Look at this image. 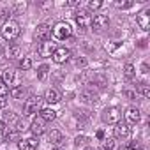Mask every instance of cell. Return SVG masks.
<instances>
[{
    "instance_id": "10",
    "label": "cell",
    "mask_w": 150,
    "mask_h": 150,
    "mask_svg": "<svg viewBox=\"0 0 150 150\" xmlns=\"http://www.w3.org/2000/svg\"><path fill=\"white\" fill-rule=\"evenodd\" d=\"M51 58H53L55 64H65V62L71 58V51H69L67 48H57L55 53L51 55Z\"/></svg>"
},
{
    "instance_id": "20",
    "label": "cell",
    "mask_w": 150,
    "mask_h": 150,
    "mask_svg": "<svg viewBox=\"0 0 150 150\" xmlns=\"http://www.w3.org/2000/svg\"><path fill=\"white\" fill-rule=\"evenodd\" d=\"M9 96H11L13 99H21V97L25 96L23 85H20V87H16V88H11V90H9Z\"/></svg>"
},
{
    "instance_id": "16",
    "label": "cell",
    "mask_w": 150,
    "mask_h": 150,
    "mask_svg": "<svg viewBox=\"0 0 150 150\" xmlns=\"http://www.w3.org/2000/svg\"><path fill=\"white\" fill-rule=\"evenodd\" d=\"M44 101H46L48 104H57V103L62 101V94H60L57 88H50V90L46 92V96H44Z\"/></svg>"
},
{
    "instance_id": "26",
    "label": "cell",
    "mask_w": 150,
    "mask_h": 150,
    "mask_svg": "<svg viewBox=\"0 0 150 150\" xmlns=\"http://www.w3.org/2000/svg\"><path fill=\"white\" fill-rule=\"evenodd\" d=\"M9 14H11V11L9 9H0V21H9Z\"/></svg>"
},
{
    "instance_id": "36",
    "label": "cell",
    "mask_w": 150,
    "mask_h": 150,
    "mask_svg": "<svg viewBox=\"0 0 150 150\" xmlns=\"http://www.w3.org/2000/svg\"><path fill=\"white\" fill-rule=\"evenodd\" d=\"M141 69H143V71H141L143 74H145V72H148V65H146V64H143V67H141Z\"/></svg>"
},
{
    "instance_id": "31",
    "label": "cell",
    "mask_w": 150,
    "mask_h": 150,
    "mask_svg": "<svg viewBox=\"0 0 150 150\" xmlns=\"http://www.w3.org/2000/svg\"><path fill=\"white\" fill-rule=\"evenodd\" d=\"M85 141H87V138H85V136H76V139H74V145L80 146V145H83Z\"/></svg>"
},
{
    "instance_id": "21",
    "label": "cell",
    "mask_w": 150,
    "mask_h": 150,
    "mask_svg": "<svg viewBox=\"0 0 150 150\" xmlns=\"http://www.w3.org/2000/svg\"><path fill=\"white\" fill-rule=\"evenodd\" d=\"M32 64H34V62H32V57H23V58L20 60V69H21V71H28V69L32 67Z\"/></svg>"
},
{
    "instance_id": "8",
    "label": "cell",
    "mask_w": 150,
    "mask_h": 150,
    "mask_svg": "<svg viewBox=\"0 0 150 150\" xmlns=\"http://www.w3.org/2000/svg\"><path fill=\"white\" fill-rule=\"evenodd\" d=\"M55 50H57L55 42H51V41H44V42H41V44H39L37 53H39V57L48 58V57H51V55L55 53Z\"/></svg>"
},
{
    "instance_id": "24",
    "label": "cell",
    "mask_w": 150,
    "mask_h": 150,
    "mask_svg": "<svg viewBox=\"0 0 150 150\" xmlns=\"http://www.w3.org/2000/svg\"><path fill=\"white\" fill-rule=\"evenodd\" d=\"M138 92L143 96V97H150V87L146 83H139L138 85Z\"/></svg>"
},
{
    "instance_id": "32",
    "label": "cell",
    "mask_w": 150,
    "mask_h": 150,
    "mask_svg": "<svg viewBox=\"0 0 150 150\" xmlns=\"http://www.w3.org/2000/svg\"><path fill=\"white\" fill-rule=\"evenodd\" d=\"M7 106V97H0V110H4Z\"/></svg>"
},
{
    "instance_id": "5",
    "label": "cell",
    "mask_w": 150,
    "mask_h": 150,
    "mask_svg": "<svg viewBox=\"0 0 150 150\" xmlns=\"http://www.w3.org/2000/svg\"><path fill=\"white\" fill-rule=\"evenodd\" d=\"M103 120H104L106 124H118V122L122 120V111H120V108H117V106L106 108L104 113H103Z\"/></svg>"
},
{
    "instance_id": "13",
    "label": "cell",
    "mask_w": 150,
    "mask_h": 150,
    "mask_svg": "<svg viewBox=\"0 0 150 150\" xmlns=\"http://www.w3.org/2000/svg\"><path fill=\"white\" fill-rule=\"evenodd\" d=\"M115 138H122V139H125V138H129L131 136V127L127 125V124H122V122H118V124H115Z\"/></svg>"
},
{
    "instance_id": "17",
    "label": "cell",
    "mask_w": 150,
    "mask_h": 150,
    "mask_svg": "<svg viewBox=\"0 0 150 150\" xmlns=\"http://www.w3.org/2000/svg\"><path fill=\"white\" fill-rule=\"evenodd\" d=\"M44 125H46V122H44V120H41L39 117H35V118L32 120L30 131H32V132H34L35 136H41V134H42V132L46 131V127H44Z\"/></svg>"
},
{
    "instance_id": "2",
    "label": "cell",
    "mask_w": 150,
    "mask_h": 150,
    "mask_svg": "<svg viewBox=\"0 0 150 150\" xmlns=\"http://www.w3.org/2000/svg\"><path fill=\"white\" fill-rule=\"evenodd\" d=\"M0 80H2V83L11 90V88H16L21 85V80H20V74L18 71L14 69H4L2 71V76H0Z\"/></svg>"
},
{
    "instance_id": "37",
    "label": "cell",
    "mask_w": 150,
    "mask_h": 150,
    "mask_svg": "<svg viewBox=\"0 0 150 150\" xmlns=\"http://www.w3.org/2000/svg\"><path fill=\"white\" fill-rule=\"evenodd\" d=\"M118 150H136V148H132V146H120Z\"/></svg>"
},
{
    "instance_id": "6",
    "label": "cell",
    "mask_w": 150,
    "mask_h": 150,
    "mask_svg": "<svg viewBox=\"0 0 150 150\" xmlns=\"http://www.w3.org/2000/svg\"><path fill=\"white\" fill-rule=\"evenodd\" d=\"M76 23H78V27H80L81 30H87V28L92 25V16H90V13L80 9V11L76 13Z\"/></svg>"
},
{
    "instance_id": "30",
    "label": "cell",
    "mask_w": 150,
    "mask_h": 150,
    "mask_svg": "<svg viewBox=\"0 0 150 150\" xmlns=\"http://www.w3.org/2000/svg\"><path fill=\"white\" fill-rule=\"evenodd\" d=\"M104 150H115V139H106Z\"/></svg>"
},
{
    "instance_id": "35",
    "label": "cell",
    "mask_w": 150,
    "mask_h": 150,
    "mask_svg": "<svg viewBox=\"0 0 150 150\" xmlns=\"http://www.w3.org/2000/svg\"><path fill=\"white\" fill-rule=\"evenodd\" d=\"M76 65H85V60H83V58H81V60L78 58V60H76Z\"/></svg>"
},
{
    "instance_id": "34",
    "label": "cell",
    "mask_w": 150,
    "mask_h": 150,
    "mask_svg": "<svg viewBox=\"0 0 150 150\" xmlns=\"http://www.w3.org/2000/svg\"><path fill=\"white\" fill-rule=\"evenodd\" d=\"M97 138L103 139V138H104V131H97Z\"/></svg>"
},
{
    "instance_id": "29",
    "label": "cell",
    "mask_w": 150,
    "mask_h": 150,
    "mask_svg": "<svg viewBox=\"0 0 150 150\" xmlns=\"http://www.w3.org/2000/svg\"><path fill=\"white\" fill-rule=\"evenodd\" d=\"M131 6H132V2H120V0H117V2H115V7H118V9H127Z\"/></svg>"
},
{
    "instance_id": "9",
    "label": "cell",
    "mask_w": 150,
    "mask_h": 150,
    "mask_svg": "<svg viewBox=\"0 0 150 150\" xmlns=\"http://www.w3.org/2000/svg\"><path fill=\"white\" fill-rule=\"evenodd\" d=\"M108 25H110V18L106 14H96L92 18L90 27H94V30H104V28H108Z\"/></svg>"
},
{
    "instance_id": "3",
    "label": "cell",
    "mask_w": 150,
    "mask_h": 150,
    "mask_svg": "<svg viewBox=\"0 0 150 150\" xmlns=\"http://www.w3.org/2000/svg\"><path fill=\"white\" fill-rule=\"evenodd\" d=\"M51 34H53V37H55L57 41H65L67 37L72 35V28H71L69 23H65V21H58V23L53 25Z\"/></svg>"
},
{
    "instance_id": "15",
    "label": "cell",
    "mask_w": 150,
    "mask_h": 150,
    "mask_svg": "<svg viewBox=\"0 0 150 150\" xmlns=\"http://www.w3.org/2000/svg\"><path fill=\"white\" fill-rule=\"evenodd\" d=\"M20 53H21V50H20V46H18V44L9 42V46H6V48H4V55H6V58H9V60L18 58V57H20Z\"/></svg>"
},
{
    "instance_id": "25",
    "label": "cell",
    "mask_w": 150,
    "mask_h": 150,
    "mask_svg": "<svg viewBox=\"0 0 150 150\" xmlns=\"http://www.w3.org/2000/svg\"><path fill=\"white\" fill-rule=\"evenodd\" d=\"M87 7H88V11H96V9L103 7V2H101V0H90V2L87 4Z\"/></svg>"
},
{
    "instance_id": "33",
    "label": "cell",
    "mask_w": 150,
    "mask_h": 150,
    "mask_svg": "<svg viewBox=\"0 0 150 150\" xmlns=\"http://www.w3.org/2000/svg\"><path fill=\"white\" fill-rule=\"evenodd\" d=\"M124 94H125V96H127L129 99H134V97H136V92H131V90H125Z\"/></svg>"
},
{
    "instance_id": "28",
    "label": "cell",
    "mask_w": 150,
    "mask_h": 150,
    "mask_svg": "<svg viewBox=\"0 0 150 150\" xmlns=\"http://www.w3.org/2000/svg\"><path fill=\"white\" fill-rule=\"evenodd\" d=\"M9 96V88L2 83V80H0V97H7Z\"/></svg>"
},
{
    "instance_id": "7",
    "label": "cell",
    "mask_w": 150,
    "mask_h": 150,
    "mask_svg": "<svg viewBox=\"0 0 150 150\" xmlns=\"http://www.w3.org/2000/svg\"><path fill=\"white\" fill-rule=\"evenodd\" d=\"M34 35H35V39H37V41H41V42L50 41V35H51V27H50V25H46V23H41V25H37V28H35Z\"/></svg>"
},
{
    "instance_id": "19",
    "label": "cell",
    "mask_w": 150,
    "mask_h": 150,
    "mask_svg": "<svg viewBox=\"0 0 150 150\" xmlns=\"http://www.w3.org/2000/svg\"><path fill=\"white\" fill-rule=\"evenodd\" d=\"M48 139H50V143H51L53 146H60V145L64 143V136H62V132L57 131V129H53V131L48 134Z\"/></svg>"
},
{
    "instance_id": "23",
    "label": "cell",
    "mask_w": 150,
    "mask_h": 150,
    "mask_svg": "<svg viewBox=\"0 0 150 150\" xmlns=\"http://www.w3.org/2000/svg\"><path fill=\"white\" fill-rule=\"evenodd\" d=\"M124 74H125V78H127V80H132V78H134V74H136L134 65H132V64H125V67H124Z\"/></svg>"
},
{
    "instance_id": "12",
    "label": "cell",
    "mask_w": 150,
    "mask_h": 150,
    "mask_svg": "<svg viewBox=\"0 0 150 150\" xmlns=\"http://www.w3.org/2000/svg\"><path fill=\"white\" fill-rule=\"evenodd\" d=\"M124 117H125V122H127V125H129V124H138V122H139V118H141V113H139V110H138V108L129 106V108L125 110Z\"/></svg>"
},
{
    "instance_id": "27",
    "label": "cell",
    "mask_w": 150,
    "mask_h": 150,
    "mask_svg": "<svg viewBox=\"0 0 150 150\" xmlns=\"http://www.w3.org/2000/svg\"><path fill=\"white\" fill-rule=\"evenodd\" d=\"M6 134H7V129H6V124L0 120V143L6 141Z\"/></svg>"
},
{
    "instance_id": "14",
    "label": "cell",
    "mask_w": 150,
    "mask_h": 150,
    "mask_svg": "<svg viewBox=\"0 0 150 150\" xmlns=\"http://www.w3.org/2000/svg\"><path fill=\"white\" fill-rule=\"evenodd\" d=\"M136 21H138L139 28H143V30H148V27H150V11H148V9L141 11V13L136 16Z\"/></svg>"
},
{
    "instance_id": "11",
    "label": "cell",
    "mask_w": 150,
    "mask_h": 150,
    "mask_svg": "<svg viewBox=\"0 0 150 150\" xmlns=\"http://www.w3.org/2000/svg\"><path fill=\"white\" fill-rule=\"evenodd\" d=\"M37 146H39V139L35 136L25 138V139H18V150H35Z\"/></svg>"
},
{
    "instance_id": "22",
    "label": "cell",
    "mask_w": 150,
    "mask_h": 150,
    "mask_svg": "<svg viewBox=\"0 0 150 150\" xmlns=\"http://www.w3.org/2000/svg\"><path fill=\"white\" fill-rule=\"evenodd\" d=\"M48 72H50V65H46V64L39 65V69H37V78L39 80H44L48 76Z\"/></svg>"
},
{
    "instance_id": "4",
    "label": "cell",
    "mask_w": 150,
    "mask_h": 150,
    "mask_svg": "<svg viewBox=\"0 0 150 150\" xmlns=\"http://www.w3.org/2000/svg\"><path fill=\"white\" fill-rule=\"evenodd\" d=\"M41 104H42V97H41V96H30V97L25 101L23 115H25V117H30V115L39 113V111H41Z\"/></svg>"
},
{
    "instance_id": "1",
    "label": "cell",
    "mask_w": 150,
    "mask_h": 150,
    "mask_svg": "<svg viewBox=\"0 0 150 150\" xmlns=\"http://www.w3.org/2000/svg\"><path fill=\"white\" fill-rule=\"evenodd\" d=\"M20 32H21L20 23H18V21H14V20H9V21L2 23V28H0V35H2L6 41H9V42H11V41H14V39H18Z\"/></svg>"
},
{
    "instance_id": "18",
    "label": "cell",
    "mask_w": 150,
    "mask_h": 150,
    "mask_svg": "<svg viewBox=\"0 0 150 150\" xmlns=\"http://www.w3.org/2000/svg\"><path fill=\"white\" fill-rule=\"evenodd\" d=\"M39 118L44 120V122H53V120L57 118V111L51 110V108H41V111H39Z\"/></svg>"
}]
</instances>
